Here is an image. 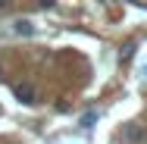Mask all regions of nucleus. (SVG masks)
<instances>
[{
    "instance_id": "nucleus-1",
    "label": "nucleus",
    "mask_w": 147,
    "mask_h": 144,
    "mask_svg": "<svg viewBox=\"0 0 147 144\" xmlns=\"http://www.w3.org/2000/svg\"><path fill=\"white\" fill-rule=\"evenodd\" d=\"M13 91H16V100H19V103H34V88H31V85L19 82Z\"/></svg>"
},
{
    "instance_id": "nucleus-2",
    "label": "nucleus",
    "mask_w": 147,
    "mask_h": 144,
    "mask_svg": "<svg viewBox=\"0 0 147 144\" xmlns=\"http://www.w3.org/2000/svg\"><path fill=\"white\" fill-rule=\"evenodd\" d=\"M13 34H19V38H31V34H34V25H31L28 19H16V22H13Z\"/></svg>"
},
{
    "instance_id": "nucleus-3",
    "label": "nucleus",
    "mask_w": 147,
    "mask_h": 144,
    "mask_svg": "<svg viewBox=\"0 0 147 144\" xmlns=\"http://www.w3.org/2000/svg\"><path fill=\"white\" fill-rule=\"evenodd\" d=\"M125 141H128V144H144V128L131 122V125L125 128Z\"/></svg>"
},
{
    "instance_id": "nucleus-4",
    "label": "nucleus",
    "mask_w": 147,
    "mask_h": 144,
    "mask_svg": "<svg viewBox=\"0 0 147 144\" xmlns=\"http://www.w3.org/2000/svg\"><path fill=\"white\" fill-rule=\"evenodd\" d=\"M94 119H97V113H85L82 116V125L85 128H94Z\"/></svg>"
},
{
    "instance_id": "nucleus-5",
    "label": "nucleus",
    "mask_w": 147,
    "mask_h": 144,
    "mask_svg": "<svg viewBox=\"0 0 147 144\" xmlns=\"http://www.w3.org/2000/svg\"><path fill=\"white\" fill-rule=\"evenodd\" d=\"M131 53H135V44H125V47H122V53H119V57H122V59H128V57H131Z\"/></svg>"
}]
</instances>
